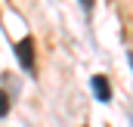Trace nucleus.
Here are the masks:
<instances>
[{
  "label": "nucleus",
  "instance_id": "nucleus-1",
  "mask_svg": "<svg viewBox=\"0 0 133 127\" xmlns=\"http://www.w3.org/2000/svg\"><path fill=\"white\" fill-rule=\"evenodd\" d=\"M16 56H19V65L25 71H34V37H22L16 43Z\"/></svg>",
  "mask_w": 133,
  "mask_h": 127
},
{
  "label": "nucleus",
  "instance_id": "nucleus-2",
  "mask_svg": "<svg viewBox=\"0 0 133 127\" xmlns=\"http://www.w3.org/2000/svg\"><path fill=\"white\" fill-rule=\"evenodd\" d=\"M90 87H93V93H96L99 102H108V99H111V84H108L105 74H96V78L90 81Z\"/></svg>",
  "mask_w": 133,
  "mask_h": 127
},
{
  "label": "nucleus",
  "instance_id": "nucleus-3",
  "mask_svg": "<svg viewBox=\"0 0 133 127\" xmlns=\"http://www.w3.org/2000/svg\"><path fill=\"white\" fill-rule=\"evenodd\" d=\"M9 115V99H6V93L0 90V118H6Z\"/></svg>",
  "mask_w": 133,
  "mask_h": 127
},
{
  "label": "nucleus",
  "instance_id": "nucleus-4",
  "mask_svg": "<svg viewBox=\"0 0 133 127\" xmlns=\"http://www.w3.org/2000/svg\"><path fill=\"white\" fill-rule=\"evenodd\" d=\"M77 3H81V6H84V12L90 16V12H93V3H96V0H77Z\"/></svg>",
  "mask_w": 133,
  "mask_h": 127
},
{
  "label": "nucleus",
  "instance_id": "nucleus-5",
  "mask_svg": "<svg viewBox=\"0 0 133 127\" xmlns=\"http://www.w3.org/2000/svg\"><path fill=\"white\" fill-rule=\"evenodd\" d=\"M130 68H133V53H130Z\"/></svg>",
  "mask_w": 133,
  "mask_h": 127
}]
</instances>
